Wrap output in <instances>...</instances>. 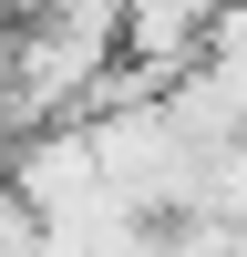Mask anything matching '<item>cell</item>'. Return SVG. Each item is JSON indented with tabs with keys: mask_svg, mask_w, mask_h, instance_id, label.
Segmentation results:
<instances>
[{
	"mask_svg": "<svg viewBox=\"0 0 247 257\" xmlns=\"http://www.w3.org/2000/svg\"><path fill=\"white\" fill-rule=\"evenodd\" d=\"M31 11H41V0H0V21H11V31H21V21H31Z\"/></svg>",
	"mask_w": 247,
	"mask_h": 257,
	"instance_id": "277c9868",
	"label": "cell"
},
{
	"mask_svg": "<svg viewBox=\"0 0 247 257\" xmlns=\"http://www.w3.org/2000/svg\"><path fill=\"white\" fill-rule=\"evenodd\" d=\"M226 0H124V62L134 72H155L165 93H175L185 72H196L206 52V21H216Z\"/></svg>",
	"mask_w": 247,
	"mask_h": 257,
	"instance_id": "7a4b0ae2",
	"label": "cell"
},
{
	"mask_svg": "<svg viewBox=\"0 0 247 257\" xmlns=\"http://www.w3.org/2000/svg\"><path fill=\"white\" fill-rule=\"evenodd\" d=\"M0 185H11L21 206H31L41 226L82 216V206H103V155H93V123H52V134H21L11 165H0Z\"/></svg>",
	"mask_w": 247,
	"mask_h": 257,
	"instance_id": "6da1fadb",
	"label": "cell"
},
{
	"mask_svg": "<svg viewBox=\"0 0 247 257\" xmlns=\"http://www.w3.org/2000/svg\"><path fill=\"white\" fill-rule=\"evenodd\" d=\"M196 72H216V82H237V93H247V0H226V11L206 21V52H196Z\"/></svg>",
	"mask_w": 247,
	"mask_h": 257,
	"instance_id": "3957f363",
	"label": "cell"
}]
</instances>
